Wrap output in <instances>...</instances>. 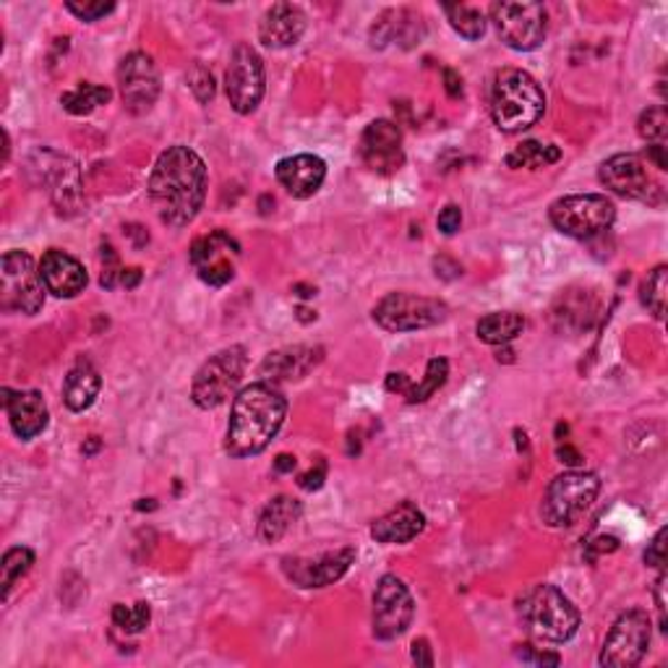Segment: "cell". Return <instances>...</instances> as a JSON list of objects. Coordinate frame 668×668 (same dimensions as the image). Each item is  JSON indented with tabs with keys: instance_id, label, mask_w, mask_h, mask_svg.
I'll return each mask as SVG.
<instances>
[{
	"instance_id": "6da1fadb",
	"label": "cell",
	"mask_w": 668,
	"mask_h": 668,
	"mask_svg": "<svg viewBox=\"0 0 668 668\" xmlns=\"http://www.w3.org/2000/svg\"><path fill=\"white\" fill-rule=\"evenodd\" d=\"M150 198L159 220L185 228L207 198V165L194 150L178 144L159 154L150 176Z\"/></svg>"
},
{
	"instance_id": "7a4b0ae2",
	"label": "cell",
	"mask_w": 668,
	"mask_h": 668,
	"mask_svg": "<svg viewBox=\"0 0 668 668\" xmlns=\"http://www.w3.org/2000/svg\"><path fill=\"white\" fill-rule=\"evenodd\" d=\"M287 400L285 395L269 382L248 384L237 391L230 410L228 436H224V452L230 458H251L265 452L269 441L278 436L285 423Z\"/></svg>"
},
{
	"instance_id": "3957f363",
	"label": "cell",
	"mask_w": 668,
	"mask_h": 668,
	"mask_svg": "<svg viewBox=\"0 0 668 668\" xmlns=\"http://www.w3.org/2000/svg\"><path fill=\"white\" fill-rule=\"evenodd\" d=\"M545 113V92L528 70H499L491 89V118L499 131L519 133L536 126Z\"/></svg>"
},
{
	"instance_id": "277c9868",
	"label": "cell",
	"mask_w": 668,
	"mask_h": 668,
	"mask_svg": "<svg viewBox=\"0 0 668 668\" xmlns=\"http://www.w3.org/2000/svg\"><path fill=\"white\" fill-rule=\"evenodd\" d=\"M519 616H523L532 638L556 642V645L575 638L580 629V612L556 584L543 582L528 590L519 601Z\"/></svg>"
},
{
	"instance_id": "5b68a950",
	"label": "cell",
	"mask_w": 668,
	"mask_h": 668,
	"mask_svg": "<svg viewBox=\"0 0 668 668\" xmlns=\"http://www.w3.org/2000/svg\"><path fill=\"white\" fill-rule=\"evenodd\" d=\"M601 491V480L595 473L569 471L556 475L543 493L541 517L549 528H569L593 504Z\"/></svg>"
},
{
	"instance_id": "8992f818",
	"label": "cell",
	"mask_w": 668,
	"mask_h": 668,
	"mask_svg": "<svg viewBox=\"0 0 668 668\" xmlns=\"http://www.w3.org/2000/svg\"><path fill=\"white\" fill-rule=\"evenodd\" d=\"M549 220L558 233L577 237V241H590L612 228L616 207L612 198L603 194H575L556 198L549 209Z\"/></svg>"
},
{
	"instance_id": "52a82bcc",
	"label": "cell",
	"mask_w": 668,
	"mask_h": 668,
	"mask_svg": "<svg viewBox=\"0 0 668 668\" xmlns=\"http://www.w3.org/2000/svg\"><path fill=\"white\" fill-rule=\"evenodd\" d=\"M248 350L243 345L224 348L209 358L202 369L196 371L194 384H191V400L196 408L215 410L233 395L243 374H246Z\"/></svg>"
},
{
	"instance_id": "ba28073f",
	"label": "cell",
	"mask_w": 668,
	"mask_h": 668,
	"mask_svg": "<svg viewBox=\"0 0 668 668\" xmlns=\"http://www.w3.org/2000/svg\"><path fill=\"white\" fill-rule=\"evenodd\" d=\"M449 308L445 300L415 293H389L374 308V321L387 332H418L445 324Z\"/></svg>"
},
{
	"instance_id": "9c48e42d",
	"label": "cell",
	"mask_w": 668,
	"mask_h": 668,
	"mask_svg": "<svg viewBox=\"0 0 668 668\" xmlns=\"http://www.w3.org/2000/svg\"><path fill=\"white\" fill-rule=\"evenodd\" d=\"M491 22L497 27V35L506 48L517 50V53H530L538 50L545 40V9L541 3H504L491 5Z\"/></svg>"
},
{
	"instance_id": "30bf717a",
	"label": "cell",
	"mask_w": 668,
	"mask_h": 668,
	"mask_svg": "<svg viewBox=\"0 0 668 668\" xmlns=\"http://www.w3.org/2000/svg\"><path fill=\"white\" fill-rule=\"evenodd\" d=\"M653 634V621L647 612L632 608L614 621L612 632L603 642L599 664L603 668H632L647 655Z\"/></svg>"
},
{
	"instance_id": "8fae6325",
	"label": "cell",
	"mask_w": 668,
	"mask_h": 668,
	"mask_svg": "<svg viewBox=\"0 0 668 668\" xmlns=\"http://www.w3.org/2000/svg\"><path fill=\"white\" fill-rule=\"evenodd\" d=\"M224 92L235 113L248 115L265 100V63L246 42H237L224 70Z\"/></svg>"
},
{
	"instance_id": "7c38bea8",
	"label": "cell",
	"mask_w": 668,
	"mask_h": 668,
	"mask_svg": "<svg viewBox=\"0 0 668 668\" xmlns=\"http://www.w3.org/2000/svg\"><path fill=\"white\" fill-rule=\"evenodd\" d=\"M3 269V306L14 308V311L35 313L42 311L44 306V285L40 272H35V259L27 251H9L0 261Z\"/></svg>"
},
{
	"instance_id": "4fadbf2b",
	"label": "cell",
	"mask_w": 668,
	"mask_h": 668,
	"mask_svg": "<svg viewBox=\"0 0 668 668\" xmlns=\"http://www.w3.org/2000/svg\"><path fill=\"white\" fill-rule=\"evenodd\" d=\"M599 178L606 189L625 198H638L647 204L664 202V189L651 178L642 154H614L601 165Z\"/></svg>"
},
{
	"instance_id": "5bb4252c",
	"label": "cell",
	"mask_w": 668,
	"mask_h": 668,
	"mask_svg": "<svg viewBox=\"0 0 668 668\" xmlns=\"http://www.w3.org/2000/svg\"><path fill=\"white\" fill-rule=\"evenodd\" d=\"M415 603L408 584L397 575H384L374 590V634L378 640H395L413 625Z\"/></svg>"
},
{
	"instance_id": "9a60e30c",
	"label": "cell",
	"mask_w": 668,
	"mask_h": 668,
	"mask_svg": "<svg viewBox=\"0 0 668 668\" xmlns=\"http://www.w3.org/2000/svg\"><path fill=\"white\" fill-rule=\"evenodd\" d=\"M241 256V246L222 230L196 237L191 246V267L196 269L198 280L211 287H224L235 278V261Z\"/></svg>"
},
{
	"instance_id": "2e32d148",
	"label": "cell",
	"mask_w": 668,
	"mask_h": 668,
	"mask_svg": "<svg viewBox=\"0 0 668 668\" xmlns=\"http://www.w3.org/2000/svg\"><path fill=\"white\" fill-rule=\"evenodd\" d=\"M118 84L128 113H150L159 98V70L154 57L141 50L126 55L118 66Z\"/></svg>"
},
{
	"instance_id": "e0dca14e",
	"label": "cell",
	"mask_w": 668,
	"mask_h": 668,
	"mask_svg": "<svg viewBox=\"0 0 668 668\" xmlns=\"http://www.w3.org/2000/svg\"><path fill=\"white\" fill-rule=\"evenodd\" d=\"M352 562H356V549L345 545V549L330 551V554H321L317 558L285 556L282 558V571L295 588L313 590L343 580Z\"/></svg>"
},
{
	"instance_id": "ac0fdd59",
	"label": "cell",
	"mask_w": 668,
	"mask_h": 668,
	"mask_svg": "<svg viewBox=\"0 0 668 668\" xmlns=\"http://www.w3.org/2000/svg\"><path fill=\"white\" fill-rule=\"evenodd\" d=\"M358 152H361L363 165L369 167L371 172H376V176H395L404 165L400 126L387 118H378L374 124H369L361 137Z\"/></svg>"
},
{
	"instance_id": "d6986e66",
	"label": "cell",
	"mask_w": 668,
	"mask_h": 668,
	"mask_svg": "<svg viewBox=\"0 0 668 668\" xmlns=\"http://www.w3.org/2000/svg\"><path fill=\"white\" fill-rule=\"evenodd\" d=\"M37 272H40L44 291L53 293L55 298H76L89 282L87 269L81 267V261L61 248H50L42 256Z\"/></svg>"
},
{
	"instance_id": "ffe728a7",
	"label": "cell",
	"mask_w": 668,
	"mask_h": 668,
	"mask_svg": "<svg viewBox=\"0 0 668 668\" xmlns=\"http://www.w3.org/2000/svg\"><path fill=\"white\" fill-rule=\"evenodd\" d=\"M274 176L293 198H311L324 183L326 163L317 154H295L280 159Z\"/></svg>"
},
{
	"instance_id": "44dd1931",
	"label": "cell",
	"mask_w": 668,
	"mask_h": 668,
	"mask_svg": "<svg viewBox=\"0 0 668 668\" xmlns=\"http://www.w3.org/2000/svg\"><path fill=\"white\" fill-rule=\"evenodd\" d=\"M3 404L9 413L11 428L18 439L29 441L40 436L48 428V404H44L40 391H11L3 389Z\"/></svg>"
},
{
	"instance_id": "7402d4cb",
	"label": "cell",
	"mask_w": 668,
	"mask_h": 668,
	"mask_svg": "<svg viewBox=\"0 0 668 668\" xmlns=\"http://www.w3.org/2000/svg\"><path fill=\"white\" fill-rule=\"evenodd\" d=\"M306 31L304 9L293 3H274L272 9L261 16L259 40L272 50H285L300 42Z\"/></svg>"
},
{
	"instance_id": "603a6c76",
	"label": "cell",
	"mask_w": 668,
	"mask_h": 668,
	"mask_svg": "<svg viewBox=\"0 0 668 668\" xmlns=\"http://www.w3.org/2000/svg\"><path fill=\"white\" fill-rule=\"evenodd\" d=\"M37 157L42 159L40 172H42V183L48 185L50 196L57 204L61 211H70L79 204V170L76 165L70 163L68 157H61L55 152H37Z\"/></svg>"
},
{
	"instance_id": "cb8c5ba5",
	"label": "cell",
	"mask_w": 668,
	"mask_h": 668,
	"mask_svg": "<svg viewBox=\"0 0 668 668\" xmlns=\"http://www.w3.org/2000/svg\"><path fill=\"white\" fill-rule=\"evenodd\" d=\"M423 530H426V515L418 510L413 501H400L395 510L371 525V538L376 543L402 545L421 536Z\"/></svg>"
},
{
	"instance_id": "d4e9b609",
	"label": "cell",
	"mask_w": 668,
	"mask_h": 668,
	"mask_svg": "<svg viewBox=\"0 0 668 668\" xmlns=\"http://www.w3.org/2000/svg\"><path fill=\"white\" fill-rule=\"evenodd\" d=\"M324 358V350L311 348V345H295V348H285L278 352H269L261 363L259 374L267 382H295V378H304L308 371L317 369Z\"/></svg>"
},
{
	"instance_id": "484cf974",
	"label": "cell",
	"mask_w": 668,
	"mask_h": 668,
	"mask_svg": "<svg viewBox=\"0 0 668 668\" xmlns=\"http://www.w3.org/2000/svg\"><path fill=\"white\" fill-rule=\"evenodd\" d=\"M102 389V378L100 371L94 369V363L89 358H79L74 363V369L66 374V382H63V402H66L68 410L74 413H84L89 410L98 400Z\"/></svg>"
},
{
	"instance_id": "4316f807",
	"label": "cell",
	"mask_w": 668,
	"mask_h": 668,
	"mask_svg": "<svg viewBox=\"0 0 668 668\" xmlns=\"http://www.w3.org/2000/svg\"><path fill=\"white\" fill-rule=\"evenodd\" d=\"M423 37L421 16L413 11H384L378 22L371 27V44L374 48H387L389 42H402L404 48L418 42Z\"/></svg>"
},
{
	"instance_id": "83f0119b",
	"label": "cell",
	"mask_w": 668,
	"mask_h": 668,
	"mask_svg": "<svg viewBox=\"0 0 668 668\" xmlns=\"http://www.w3.org/2000/svg\"><path fill=\"white\" fill-rule=\"evenodd\" d=\"M300 517V501L291 497H278L265 506L259 517V538L265 543H278L295 519Z\"/></svg>"
},
{
	"instance_id": "f1b7e54d",
	"label": "cell",
	"mask_w": 668,
	"mask_h": 668,
	"mask_svg": "<svg viewBox=\"0 0 668 668\" xmlns=\"http://www.w3.org/2000/svg\"><path fill=\"white\" fill-rule=\"evenodd\" d=\"M525 330V319L519 313L512 311H497L488 313L475 324V332H478L480 343L488 345H506L517 337L519 332Z\"/></svg>"
},
{
	"instance_id": "f546056e",
	"label": "cell",
	"mask_w": 668,
	"mask_h": 668,
	"mask_svg": "<svg viewBox=\"0 0 668 668\" xmlns=\"http://www.w3.org/2000/svg\"><path fill=\"white\" fill-rule=\"evenodd\" d=\"M111 100V87H102V84H79V87L70 89V92L61 94L63 111L70 115H89L98 111V107L107 105Z\"/></svg>"
},
{
	"instance_id": "4dcf8cb0",
	"label": "cell",
	"mask_w": 668,
	"mask_h": 668,
	"mask_svg": "<svg viewBox=\"0 0 668 668\" xmlns=\"http://www.w3.org/2000/svg\"><path fill=\"white\" fill-rule=\"evenodd\" d=\"M562 159V150L554 144H541V141H525L519 144L515 152L506 154V167L512 170H519V167H530V170H538V167H549Z\"/></svg>"
},
{
	"instance_id": "1f68e13d",
	"label": "cell",
	"mask_w": 668,
	"mask_h": 668,
	"mask_svg": "<svg viewBox=\"0 0 668 668\" xmlns=\"http://www.w3.org/2000/svg\"><path fill=\"white\" fill-rule=\"evenodd\" d=\"M447 376H449V361H447V358H432V361H428V365H426V376H423L418 384H410V389H408V395H404V400H408L410 404L426 402L428 397H434L436 391L445 387Z\"/></svg>"
},
{
	"instance_id": "d6a6232c",
	"label": "cell",
	"mask_w": 668,
	"mask_h": 668,
	"mask_svg": "<svg viewBox=\"0 0 668 668\" xmlns=\"http://www.w3.org/2000/svg\"><path fill=\"white\" fill-rule=\"evenodd\" d=\"M445 14L452 29L460 37H465V40L475 42L486 35V16L478 9H473V5H445Z\"/></svg>"
},
{
	"instance_id": "836d02e7",
	"label": "cell",
	"mask_w": 668,
	"mask_h": 668,
	"mask_svg": "<svg viewBox=\"0 0 668 668\" xmlns=\"http://www.w3.org/2000/svg\"><path fill=\"white\" fill-rule=\"evenodd\" d=\"M31 564H35V551L24 549V545H18V549L5 551L3 564H0V569H3V601H9L11 590H14V584L22 580L24 575L31 569Z\"/></svg>"
},
{
	"instance_id": "e575fe53",
	"label": "cell",
	"mask_w": 668,
	"mask_h": 668,
	"mask_svg": "<svg viewBox=\"0 0 668 668\" xmlns=\"http://www.w3.org/2000/svg\"><path fill=\"white\" fill-rule=\"evenodd\" d=\"M666 291H668V269L660 265L655 267L647 280L642 282V304L651 308V313L655 319L666 317Z\"/></svg>"
},
{
	"instance_id": "d590c367",
	"label": "cell",
	"mask_w": 668,
	"mask_h": 668,
	"mask_svg": "<svg viewBox=\"0 0 668 668\" xmlns=\"http://www.w3.org/2000/svg\"><path fill=\"white\" fill-rule=\"evenodd\" d=\"M152 608L146 601L133 603V606H124V603H115L113 606V625L124 629L126 634H139L150 627Z\"/></svg>"
},
{
	"instance_id": "8d00e7d4",
	"label": "cell",
	"mask_w": 668,
	"mask_h": 668,
	"mask_svg": "<svg viewBox=\"0 0 668 668\" xmlns=\"http://www.w3.org/2000/svg\"><path fill=\"white\" fill-rule=\"evenodd\" d=\"M638 131L647 144H666L668 118H666L664 107H651V111L642 113L638 120Z\"/></svg>"
},
{
	"instance_id": "74e56055",
	"label": "cell",
	"mask_w": 668,
	"mask_h": 668,
	"mask_svg": "<svg viewBox=\"0 0 668 668\" xmlns=\"http://www.w3.org/2000/svg\"><path fill=\"white\" fill-rule=\"evenodd\" d=\"M66 9L76 18H81V22H100V18L113 14L115 3H102V0H84V3H79V0H68Z\"/></svg>"
},
{
	"instance_id": "f35d334b",
	"label": "cell",
	"mask_w": 668,
	"mask_h": 668,
	"mask_svg": "<svg viewBox=\"0 0 668 668\" xmlns=\"http://www.w3.org/2000/svg\"><path fill=\"white\" fill-rule=\"evenodd\" d=\"M189 84L191 89H194L196 100L204 102V105L215 98V76H211V70L204 68L202 63H196V66L189 70Z\"/></svg>"
},
{
	"instance_id": "ab89813d",
	"label": "cell",
	"mask_w": 668,
	"mask_h": 668,
	"mask_svg": "<svg viewBox=\"0 0 668 668\" xmlns=\"http://www.w3.org/2000/svg\"><path fill=\"white\" fill-rule=\"evenodd\" d=\"M120 272H124V267L118 265V254H115L111 243H105V246H102L100 285L105 287V291H113L115 285H120Z\"/></svg>"
},
{
	"instance_id": "60d3db41",
	"label": "cell",
	"mask_w": 668,
	"mask_h": 668,
	"mask_svg": "<svg viewBox=\"0 0 668 668\" xmlns=\"http://www.w3.org/2000/svg\"><path fill=\"white\" fill-rule=\"evenodd\" d=\"M666 536H668L666 528H660L658 532H655L653 543L647 545V551H645V564H647V567H655V569H664L666 567Z\"/></svg>"
},
{
	"instance_id": "b9f144b4",
	"label": "cell",
	"mask_w": 668,
	"mask_h": 668,
	"mask_svg": "<svg viewBox=\"0 0 668 668\" xmlns=\"http://www.w3.org/2000/svg\"><path fill=\"white\" fill-rule=\"evenodd\" d=\"M436 224H439V230L445 235H454L462 224V209L458 207V204H447V207L439 211V220H436Z\"/></svg>"
},
{
	"instance_id": "7bdbcfd3",
	"label": "cell",
	"mask_w": 668,
	"mask_h": 668,
	"mask_svg": "<svg viewBox=\"0 0 668 668\" xmlns=\"http://www.w3.org/2000/svg\"><path fill=\"white\" fill-rule=\"evenodd\" d=\"M517 658L525 660V664H536V666H558V664H562V658H558L556 653H538L536 647H530V645H519Z\"/></svg>"
},
{
	"instance_id": "ee69618b",
	"label": "cell",
	"mask_w": 668,
	"mask_h": 668,
	"mask_svg": "<svg viewBox=\"0 0 668 668\" xmlns=\"http://www.w3.org/2000/svg\"><path fill=\"white\" fill-rule=\"evenodd\" d=\"M324 480H326V462L321 460L317 467H313V471H308V473H304L298 478V486L304 488V491H319L321 486H324Z\"/></svg>"
},
{
	"instance_id": "f6af8a7d",
	"label": "cell",
	"mask_w": 668,
	"mask_h": 668,
	"mask_svg": "<svg viewBox=\"0 0 668 668\" xmlns=\"http://www.w3.org/2000/svg\"><path fill=\"white\" fill-rule=\"evenodd\" d=\"M434 269H436V278L441 280H458L462 274V267L458 261H452L449 256H439V259H434Z\"/></svg>"
},
{
	"instance_id": "bcb514c9",
	"label": "cell",
	"mask_w": 668,
	"mask_h": 668,
	"mask_svg": "<svg viewBox=\"0 0 668 668\" xmlns=\"http://www.w3.org/2000/svg\"><path fill=\"white\" fill-rule=\"evenodd\" d=\"M410 655H413V660H415L418 666H426V668L434 666L432 645H428L426 638H421V640L413 642V651H410Z\"/></svg>"
},
{
	"instance_id": "7dc6e473",
	"label": "cell",
	"mask_w": 668,
	"mask_h": 668,
	"mask_svg": "<svg viewBox=\"0 0 668 668\" xmlns=\"http://www.w3.org/2000/svg\"><path fill=\"white\" fill-rule=\"evenodd\" d=\"M645 163H653L658 170H668L666 159V144H647L645 150Z\"/></svg>"
},
{
	"instance_id": "c3c4849f",
	"label": "cell",
	"mask_w": 668,
	"mask_h": 668,
	"mask_svg": "<svg viewBox=\"0 0 668 668\" xmlns=\"http://www.w3.org/2000/svg\"><path fill=\"white\" fill-rule=\"evenodd\" d=\"M445 89L449 94V100H460L462 98V79L458 70L445 68Z\"/></svg>"
},
{
	"instance_id": "681fc988",
	"label": "cell",
	"mask_w": 668,
	"mask_h": 668,
	"mask_svg": "<svg viewBox=\"0 0 668 668\" xmlns=\"http://www.w3.org/2000/svg\"><path fill=\"white\" fill-rule=\"evenodd\" d=\"M588 549H590V554H612V551L619 549V541H616L614 536H601V538H595Z\"/></svg>"
},
{
	"instance_id": "f907efd6",
	"label": "cell",
	"mask_w": 668,
	"mask_h": 668,
	"mask_svg": "<svg viewBox=\"0 0 668 668\" xmlns=\"http://www.w3.org/2000/svg\"><path fill=\"white\" fill-rule=\"evenodd\" d=\"M410 376L408 374H389L387 376V389L389 391H397V395H408V389H410Z\"/></svg>"
},
{
	"instance_id": "816d5d0a",
	"label": "cell",
	"mask_w": 668,
	"mask_h": 668,
	"mask_svg": "<svg viewBox=\"0 0 668 668\" xmlns=\"http://www.w3.org/2000/svg\"><path fill=\"white\" fill-rule=\"evenodd\" d=\"M556 458L562 460V462H567V465H571V467H577L582 462V454L577 452L575 447H569V445H564V447H558L556 449Z\"/></svg>"
},
{
	"instance_id": "f5cc1de1",
	"label": "cell",
	"mask_w": 668,
	"mask_h": 668,
	"mask_svg": "<svg viewBox=\"0 0 668 668\" xmlns=\"http://www.w3.org/2000/svg\"><path fill=\"white\" fill-rule=\"evenodd\" d=\"M141 282V269L139 267H131V269H124L120 272V285L126 287V291H133Z\"/></svg>"
},
{
	"instance_id": "db71d44e",
	"label": "cell",
	"mask_w": 668,
	"mask_h": 668,
	"mask_svg": "<svg viewBox=\"0 0 668 668\" xmlns=\"http://www.w3.org/2000/svg\"><path fill=\"white\" fill-rule=\"evenodd\" d=\"M295 465L298 462H295L293 454H278V460H274V471L278 473H293Z\"/></svg>"
},
{
	"instance_id": "11a10c76",
	"label": "cell",
	"mask_w": 668,
	"mask_h": 668,
	"mask_svg": "<svg viewBox=\"0 0 668 668\" xmlns=\"http://www.w3.org/2000/svg\"><path fill=\"white\" fill-rule=\"evenodd\" d=\"M81 449H84V454H92V452H98V449H100V441L94 439V436H92V439H89V445H87V447H81Z\"/></svg>"
}]
</instances>
